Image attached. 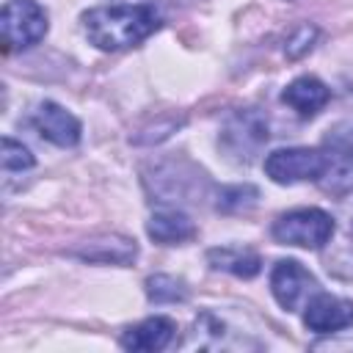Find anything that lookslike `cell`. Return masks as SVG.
I'll return each instance as SVG.
<instances>
[{
  "mask_svg": "<svg viewBox=\"0 0 353 353\" xmlns=\"http://www.w3.org/2000/svg\"><path fill=\"white\" fill-rule=\"evenodd\" d=\"M80 19L88 41L105 52L130 50L160 28V11L152 3L97 6V8H88Z\"/></svg>",
  "mask_w": 353,
  "mask_h": 353,
  "instance_id": "1",
  "label": "cell"
},
{
  "mask_svg": "<svg viewBox=\"0 0 353 353\" xmlns=\"http://www.w3.org/2000/svg\"><path fill=\"white\" fill-rule=\"evenodd\" d=\"M270 234L281 245H298V248L317 251L331 240L334 218L325 210H317V207H298V210L281 212L273 221Z\"/></svg>",
  "mask_w": 353,
  "mask_h": 353,
  "instance_id": "2",
  "label": "cell"
},
{
  "mask_svg": "<svg viewBox=\"0 0 353 353\" xmlns=\"http://www.w3.org/2000/svg\"><path fill=\"white\" fill-rule=\"evenodd\" d=\"M3 52H17L39 44L47 33V11L36 0H6L0 14Z\"/></svg>",
  "mask_w": 353,
  "mask_h": 353,
  "instance_id": "3",
  "label": "cell"
},
{
  "mask_svg": "<svg viewBox=\"0 0 353 353\" xmlns=\"http://www.w3.org/2000/svg\"><path fill=\"white\" fill-rule=\"evenodd\" d=\"M325 165H328L325 149H309V146L276 149L265 157V174L279 185L320 182V176L325 174Z\"/></svg>",
  "mask_w": 353,
  "mask_h": 353,
  "instance_id": "4",
  "label": "cell"
},
{
  "mask_svg": "<svg viewBox=\"0 0 353 353\" xmlns=\"http://www.w3.org/2000/svg\"><path fill=\"white\" fill-rule=\"evenodd\" d=\"M268 141V121L256 110H237L226 119L223 132L218 138L221 149L234 163H251L262 143Z\"/></svg>",
  "mask_w": 353,
  "mask_h": 353,
  "instance_id": "5",
  "label": "cell"
},
{
  "mask_svg": "<svg viewBox=\"0 0 353 353\" xmlns=\"http://www.w3.org/2000/svg\"><path fill=\"white\" fill-rule=\"evenodd\" d=\"M323 149L328 165L320 176V185L334 196H345L347 190H353V121L328 130L323 138Z\"/></svg>",
  "mask_w": 353,
  "mask_h": 353,
  "instance_id": "6",
  "label": "cell"
},
{
  "mask_svg": "<svg viewBox=\"0 0 353 353\" xmlns=\"http://www.w3.org/2000/svg\"><path fill=\"white\" fill-rule=\"evenodd\" d=\"M270 292L284 312H298L317 292V279L298 259H279L270 270Z\"/></svg>",
  "mask_w": 353,
  "mask_h": 353,
  "instance_id": "7",
  "label": "cell"
},
{
  "mask_svg": "<svg viewBox=\"0 0 353 353\" xmlns=\"http://www.w3.org/2000/svg\"><path fill=\"white\" fill-rule=\"evenodd\" d=\"M303 325L314 334H334L353 325V301L331 292H314L303 306Z\"/></svg>",
  "mask_w": 353,
  "mask_h": 353,
  "instance_id": "8",
  "label": "cell"
},
{
  "mask_svg": "<svg viewBox=\"0 0 353 353\" xmlns=\"http://www.w3.org/2000/svg\"><path fill=\"white\" fill-rule=\"evenodd\" d=\"M30 121H33L36 132L55 146L66 149V146H74L80 141V121L66 108H61L58 102H50V99L39 102Z\"/></svg>",
  "mask_w": 353,
  "mask_h": 353,
  "instance_id": "9",
  "label": "cell"
},
{
  "mask_svg": "<svg viewBox=\"0 0 353 353\" xmlns=\"http://www.w3.org/2000/svg\"><path fill=\"white\" fill-rule=\"evenodd\" d=\"M174 334H176V323L171 317L154 314V317L141 320L138 325H130L121 334L119 342H121L124 350H146V353H154V350L168 347V342L174 339Z\"/></svg>",
  "mask_w": 353,
  "mask_h": 353,
  "instance_id": "10",
  "label": "cell"
},
{
  "mask_svg": "<svg viewBox=\"0 0 353 353\" xmlns=\"http://www.w3.org/2000/svg\"><path fill=\"white\" fill-rule=\"evenodd\" d=\"M331 99V91L323 80H317L314 74H303L295 77L284 91H281V102L290 105L301 119H312L317 116Z\"/></svg>",
  "mask_w": 353,
  "mask_h": 353,
  "instance_id": "11",
  "label": "cell"
},
{
  "mask_svg": "<svg viewBox=\"0 0 353 353\" xmlns=\"http://www.w3.org/2000/svg\"><path fill=\"white\" fill-rule=\"evenodd\" d=\"M72 254L80 259H88V262H102V265H130L138 256V245L130 237L105 234V237H94V240L77 245Z\"/></svg>",
  "mask_w": 353,
  "mask_h": 353,
  "instance_id": "12",
  "label": "cell"
},
{
  "mask_svg": "<svg viewBox=\"0 0 353 353\" xmlns=\"http://www.w3.org/2000/svg\"><path fill=\"white\" fill-rule=\"evenodd\" d=\"M146 232L160 245H176V243H188L196 237V223L182 210L165 207V210L152 212V218L146 221Z\"/></svg>",
  "mask_w": 353,
  "mask_h": 353,
  "instance_id": "13",
  "label": "cell"
},
{
  "mask_svg": "<svg viewBox=\"0 0 353 353\" xmlns=\"http://www.w3.org/2000/svg\"><path fill=\"white\" fill-rule=\"evenodd\" d=\"M207 262L215 270L232 273L237 279H254L262 270V259L256 251L243 248V245H221V248H210L207 251Z\"/></svg>",
  "mask_w": 353,
  "mask_h": 353,
  "instance_id": "14",
  "label": "cell"
},
{
  "mask_svg": "<svg viewBox=\"0 0 353 353\" xmlns=\"http://www.w3.org/2000/svg\"><path fill=\"white\" fill-rule=\"evenodd\" d=\"M190 345L196 347H207V350H218V347H229V328L221 317H215L212 312H201L193 323V334H190Z\"/></svg>",
  "mask_w": 353,
  "mask_h": 353,
  "instance_id": "15",
  "label": "cell"
},
{
  "mask_svg": "<svg viewBox=\"0 0 353 353\" xmlns=\"http://www.w3.org/2000/svg\"><path fill=\"white\" fill-rule=\"evenodd\" d=\"M146 298L152 303H182L188 298V287H185L182 279L154 273V276L146 279Z\"/></svg>",
  "mask_w": 353,
  "mask_h": 353,
  "instance_id": "16",
  "label": "cell"
},
{
  "mask_svg": "<svg viewBox=\"0 0 353 353\" xmlns=\"http://www.w3.org/2000/svg\"><path fill=\"white\" fill-rule=\"evenodd\" d=\"M256 199H259V190L254 185H226L218 190L215 207L221 212H245L256 204Z\"/></svg>",
  "mask_w": 353,
  "mask_h": 353,
  "instance_id": "17",
  "label": "cell"
},
{
  "mask_svg": "<svg viewBox=\"0 0 353 353\" xmlns=\"http://www.w3.org/2000/svg\"><path fill=\"white\" fill-rule=\"evenodd\" d=\"M0 163H3V174L8 176V174H17V171H28V168H33V154H30V149L28 146H22L19 141H14V138H3V152H0Z\"/></svg>",
  "mask_w": 353,
  "mask_h": 353,
  "instance_id": "18",
  "label": "cell"
},
{
  "mask_svg": "<svg viewBox=\"0 0 353 353\" xmlns=\"http://www.w3.org/2000/svg\"><path fill=\"white\" fill-rule=\"evenodd\" d=\"M314 41H317V28L314 25H309V22H303V25H298L290 36H287V44H284V52H287V58H301V55H306L312 47H314Z\"/></svg>",
  "mask_w": 353,
  "mask_h": 353,
  "instance_id": "19",
  "label": "cell"
}]
</instances>
